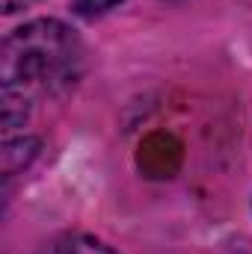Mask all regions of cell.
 Wrapping results in <instances>:
<instances>
[{"label":"cell","mask_w":252,"mask_h":254,"mask_svg":"<svg viewBox=\"0 0 252 254\" xmlns=\"http://www.w3.org/2000/svg\"><path fill=\"white\" fill-rule=\"evenodd\" d=\"M83 65V48L71 27L54 18H39L6 36L0 54L3 127L24 125L33 98L68 89Z\"/></svg>","instance_id":"6da1fadb"},{"label":"cell","mask_w":252,"mask_h":254,"mask_svg":"<svg viewBox=\"0 0 252 254\" xmlns=\"http://www.w3.org/2000/svg\"><path fill=\"white\" fill-rule=\"evenodd\" d=\"M39 254H116L110 246H104L101 240L95 237H86V234H60L54 240H48Z\"/></svg>","instance_id":"3957f363"},{"label":"cell","mask_w":252,"mask_h":254,"mask_svg":"<svg viewBox=\"0 0 252 254\" xmlns=\"http://www.w3.org/2000/svg\"><path fill=\"white\" fill-rule=\"evenodd\" d=\"M136 166L145 178L151 181H163L172 178L181 166V142L169 133H151L142 139L139 154H136Z\"/></svg>","instance_id":"7a4b0ae2"},{"label":"cell","mask_w":252,"mask_h":254,"mask_svg":"<svg viewBox=\"0 0 252 254\" xmlns=\"http://www.w3.org/2000/svg\"><path fill=\"white\" fill-rule=\"evenodd\" d=\"M122 0H74V12L83 18H98L110 9H116Z\"/></svg>","instance_id":"5b68a950"},{"label":"cell","mask_w":252,"mask_h":254,"mask_svg":"<svg viewBox=\"0 0 252 254\" xmlns=\"http://www.w3.org/2000/svg\"><path fill=\"white\" fill-rule=\"evenodd\" d=\"M36 154H39V139H33V136H21V139L6 136V145H3V154H0V160H3V175L12 178V175H15L18 169H24Z\"/></svg>","instance_id":"277c9868"},{"label":"cell","mask_w":252,"mask_h":254,"mask_svg":"<svg viewBox=\"0 0 252 254\" xmlns=\"http://www.w3.org/2000/svg\"><path fill=\"white\" fill-rule=\"evenodd\" d=\"M0 3H3V12H9V15H12V12H18V9L30 6L33 0H0Z\"/></svg>","instance_id":"8992f818"}]
</instances>
